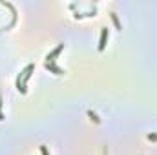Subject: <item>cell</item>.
I'll use <instances>...</instances> for the list:
<instances>
[{
	"label": "cell",
	"instance_id": "cell-1",
	"mask_svg": "<svg viewBox=\"0 0 157 155\" xmlns=\"http://www.w3.org/2000/svg\"><path fill=\"white\" fill-rule=\"evenodd\" d=\"M31 71H33V64H29L24 71H22V80H17V88L24 93L26 91V82H28V78H29V75H31Z\"/></svg>",
	"mask_w": 157,
	"mask_h": 155
},
{
	"label": "cell",
	"instance_id": "cell-2",
	"mask_svg": "<svg viewBox=\"0 0 157 155\" xmlns=\"http://www.w3.org/2000/svg\"><path fill=\"white\" fill-rule=\"evenodd\" d=\"M106 35H108V29H106V28H102V33H101V42H99V49H101V51L106 47Z\"/></svg>",
	"mask_w": 157,
	"mask_h": 155
},
{
	"label": "cell",
	"instance_id": "cell-3",
	"mask_svg": "<svg viewBox=\"0 0 157 155\" xmlns=\"http://www.w3.org/2000/svg\"><path fill=\"white\" fill-rule=\"evenodd\" d=\"M40 152H42V155H48V150H46V146H40Z\"/></svg>",
	"mask_w": 157,
	"mask_h": 155
}]
</instances>
